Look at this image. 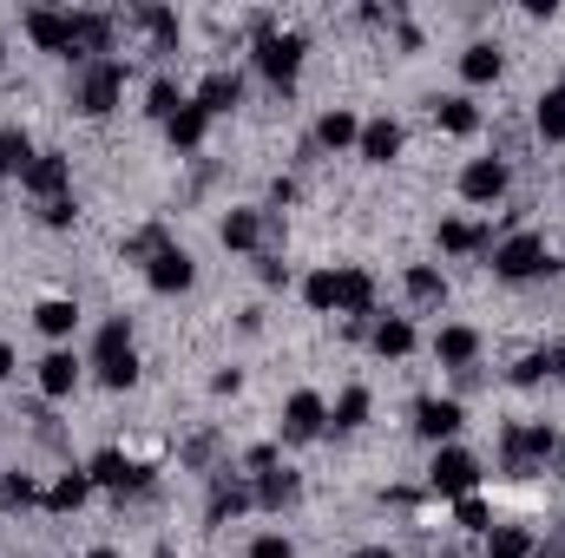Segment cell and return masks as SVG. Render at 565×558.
Returning a JSON list of instances; mask_svg holds the SVG:
<instances>
[{
	"label": "cell",
	"mask_w": 565,
	"mask_h": 558,
	"mask_svg": "<svg viewBox=\"0 0 565 558\" xmlns=\"http://www.w3.org/2000/svg\"><path fill=\"white\" fill-rule=\"evenodd\" d=\"M7 375H13V348L0 342V382H7Z\"/></svg>",
	"instance_id": "7dc6e473"
},
{
	"label": "cell",
	"mask_w": 565,
	"mask_h": 558,
	"mask_svg": "<svg viewBox=\"0 0 565 558\" xmlns=\"http://www.w3.org/2000/svg\"><path fill=\"white\" fill-rule=\"evenodd\" d=\"M250 500H257V493H250L244 480H231V473H224V480L211 486V526H231L237 513H250Z\"/></svg>",
	"instance_id": "ac0fdd59"
},
{
	"label": "cell",
	"mask_w": 565,
	"mask_h": 558,
	"mask_svg": "<svg viewBox=\"0 0 565 558\" xmlns=\"http://www.w3.org/2000/svg\"><path fill=\"white\" fill-rule=\"evenodd\" d=\"M158 250H171V244H164V230H158V224H151V230H139V237H126V264H151V257H158Z\"/></svg>",
	"instance_id": "f35d334b"
},
{
	"label": "cell",
	"mask_w": 565,
	"mask_h": 558,
	"mask_svg": "<svg viewBox=\"0 0 565 558\" xmlns=\"http://www.w3.org/2000/svg\"><path fill=\"white\" fill-rule=\"evenodd\" d=\"M408 302H415V309H440V302H447V277L427 270V264H415V270H408Z\"/></svg>",
	"instance_id": "4dcf8cb0"
},
{
	"label": "cell",
	"mask_w": 565,
	"mask_h": 558,
	"mask_svg": "<svg viewBox=\"0 0 565 558\" xmlns=\"http://www.w3.org/2000/svg\"><path fill=\"white\" fill-rule=\"evenodd\" d=\"M559 368H565V348H533V355L513 368V382H520V388H540V382H553Z\"/></svg>",
	"instance_id": "f1b7e54d"
},
{
	"label": "cell",
	"mask_w": 565,
	"mask_h": 558,
	"mask_svg": "<svg viewBox=\"0 0 565 558\" xmlns=\"http://www.w3.org/2000/svg\"><path fill=\"white\" fill-rule=\"evenodd\" d=\"M460 526H467V533H493V519H487V506H480L473 493L460 500Z\"/></svg>",
	"instance_id": "b9f144b4"
},
{
	"label": "cell",
	"mask_w": 565,
	"mask_h": 558,
	"mask_svg": "<svg viewBox=\"0 0 565 558\" xmlns=\"http://www.w3.org/2000/svg\"><path fill=\"white\" fill-rule=\"evenodd\" d=\"M440 250H447V257H480V250H493V230L447 217V224H440Z\"/></svg>",
	"instance_id": "e0dca14e"
},
{
	"label": "cell",
	"mask_w": 565,
	"mask_h": 558,
	"mask_svg": "<svg viewBox=\"0 0 565 558\" xmlns=\"http://www.w3.org/2000/svg\"><path fill=\"white\" fill-rule=\"evenodd\" d=\"M369 335H375V355H388V362H402V355L415 348V322H408V315H388V322H375Z\"/></svg>",
	"instance_id": "44dd1931"
},
{
	"label": "cell",
	"mask_w": 565,
	"mask_h": 558,
	"mask_svg": "<svg viewBox=\"0 0 565 558\" xmlns=\"http://www.w3.org/2000/svg\"><path fill=\"white\" fill-rule=\"evenodd\" d=\"M198 106H204L211 119H217V112H237V106H244V79H237V73H211V79L198 86Z\"/></svg>",
	"instance_id": "2e32d148"
},
{
	"label": "cell",
	"mask_w": 565,
	"mask_h": 558,
	"mask_svg": "<svg viewBox=\"0 0 565 558\" xmlns=\"http://www.w3.org/2000/svg\"><path fill=\"white\" fill-rule=\"evenodd\" d=\"M26 40L46 46V53H60V60H73V13H46V7H33V13H26Z\"/></svg>",
	"instance_id": "30bf717a"
},
{
	"label": "cell",
	"mask_w": 565,
	"mask_h": 558,
	"mask_svg": "<svg viewBox=\"0 0 565 558\" xmlns=\"http://www.w3.org/2000/svg\"><path fill=\"white\" fill-rule=\"evenodd\" d=\"M335 282H342L335 309H342L349 322H369V315H375V277H369V270H335Z\"/></svg>",
	"instance_id": "5bb4252c"
},
{
	"label": "cell",
	"mask_w": 565,
	"mask_h": 558,
	"mask_svg": "<svg viewBox=\"0 0 565 558\" xmlns=\"http://www.w3.org/2000/svg\"><path fill=\"white\" fill-rule=\"evenodd\" d=\"M33 322H40L46 335H73V329H79V302H66V296H46V302L33 309Z\"/></svg>",
	"instance_id": "f546056e"
},
{
	"label": "cell",
	"mask_w": 565,
	"mask_h": 558,
	"mask_svg": "<svg viewBox=\"0 0 565 558\" xmlns=\"http://www.w3.org/2000/svg\"><path fill=\"white\" fill-rule=\"evenodd\" d=\"M302 53H309L302 33H270V40H257V73H264L277 93H289L296 73H302Z\"/></svg>",
	"instance_id": "277c9868"
},
{
	"label": "cell",
	"mask_w": 565,
	"mask_h": 558,
	"mask_svg": "<svg viewBox=\"0 0 565 558\" xmlns=\"http://www.w3.org/2000/svg\"><path fill=\"white\" fill-rule=\"evenodd\" d=\"M244 466H257V473H270V466H277V447H250V453H244Z\"/></svg>",
	"instance_id": "f6af8a7d"
},
{
	"label": "cell",
	"mask_w": 565,
	"mask_h": 558,
	"mask_svg": "<svg viewBox=\"0 0 565 558\" xmlns=\"http://www.w3.org/2000/svg\"><path fill=\"white\" fill-rule=\"evenodd\" d=\"M93 368H99L106 388H132V382H139V355H132V329H126V315H113V322L99 329V342H93Z\"/></svg>",
	"instance_id": "6da1fadb"
},
{
	"label": "cell",
	"mask_w": 565,
	"mask_h": 558,
	"mask_svg": "<svg viewBox=\"0 0 565 558\" xmlns=\"http://www.w3.org/2000/svg\"><path fill=\"white\" fill-rule=\"evenodd\" d=\"M178 106H184V99H178V86H171V79H151V106H145V112L171 126V119H178Z\"/></svg>",
	"instance_id": "ab89813d"
},
{
	"label": "cell",
	"mask_w": 565,
	"mask_h": 558,
	"mask_svg": "<svg viewBox=\"0 0 565 558\" xmlns=\"http://www.w3.org/2000/svg\"><path fill=\"white\" fill-rule=\"evenodd\" d=\"M250 558H296V552H289V539H282V533H264V539L250 546Z\"/></svg>",
	"instance_id": "7bdbcfd3"
},
{
	"label": "cell",
	"mask_w": 565,
	"mask_h": 558,
	"mask_svg": "<svg viewBox=\"0 0 565 558\" xmlns=\"http://www.w3.org/2000/svg\"><path fill=\"white\" fill-rule=\"evenodd\" d=\"M355 139H362L355 112H329V119L316 126V144H322V151H342V144H355Z\"/></svg>",
	"instance_id": "836d02e7"
},
{
	"label": "cell",
	"mask_w": 565,
	"mask_h": 558,
	"mask_svg": "<svg viewBox=\"0 0 565 558\" xmlns=\"http://www.w3.org/2000/svg\"><path fill=\"white\" fill-rule=\"evenodd\" d=\"M296 500H302V480H296V473H277V466H270V473L257 480V506L282 513V506H296Z\"/></svg>",
	"instance_id": "83f0119b"
},
{
	"label": "cell",
	"mask_w": 565,
	"mask_h": 558,
	"mask_svg": "<svg viewBox=\"0 0 565 558\" xmlns=\"http://www.w3.org/2000/svg\"><path fill=\"white\" fill-rule=\"evenodd\" d=\"M362 158H369V164H388V158H395V151H402V126H395V119H375V126H362Z\"/></svg>",
	"instance_id": "603a6c76"
},
{
	"label": "cell",
	"mask_w": 565,
	"mask_h": 558,
	"mask_svg": "<svg viewBox=\"0 0 565 558\" xmlns=\"http://www.w3.org/2000/svg\"><path fill=\"white\" fill-rule=\"evenodd\" d=\"M211 447H217V440L204 433V440H191V447H184V460H191V466H204V460H211Z\"/></svg>",
	"instance_id": "bcb514c9"
},
{
	"label": "cell",
	"mask_w": 565,
	"mask_h": 558,
	"mask_svg": "<svg viewBox=\"0 0 565 558\" xmlns=\"http://www.w3.org/2000/svg\"><path fill=\"white\" fill-rule=\"evenodd\" d=\"M335 427H342V433H349V427H362V420H369V388H349V395H342V401H335Z\"/></svg>",
	"instance_id": "74e56055"
},
{
	"label": "cell",
	"mask_w": 565,
	"mask_h": 558,
	"mask_svg": "<svg viewBox=\"0 0 565 558\" xmlns=\"http://www.w3.org/2000/svg\"><path fill=\"white\" fill-rule=\"evenodd\" d=\"M20 184H26L40 204H53V197H73V191H66V184H73V164H66L60 151H40V158L26 164V178H20Z\"/></svg>",
	"instance_id": "52a82bcc"
},
{
	"label": "cell",
	"mask_w": 565,
	"mask_h": 558,
	"mask_svg": "<svg viewBox=\"0 0 565 558\" xmlns=\"http://www.w3.org/2000/svg\"><path fill=\"white\" fill-rule=\"evenodd\" d=\"M533 126H540V139L565 144V86H553V93L540 99V112H533Z\"/></svg>",
	"instance_id": "d6a6232c"
},
{
	"label": "cell",
	"mask_w": 565,
	"mask_h": 558,
	"mask_svg": "<svg viewBox=\"0 0 565 558\" xmlns=\"http://www.w3.org/2000/svg\"><path fill=\"white\" fill-rule=\"evenodd\" d=\"M434 355H440L447 368H460V375H467V368H473V355H480V335H473V329H440V335H434Z\"/></svg>",
	"instance_id": "d6986e66"
},
{
	"label": "cell",
	"mask_w": 565,
	"mask_h": 558,
	"mask_svg": "<svg viewBox=\"0 0 565 558\" xmlns=\"http://www.w3.org/2000/svg\"><path fill=\"white\" fill-rule=\"evenodd\" d=\"M257 277L277 289V282H289V264H277V257H257Z\"/></svg>",
	"instance_id": "ee69618b"
},
{
	"label": "cell",
	"mask_w": 565,
	"mask_h": 558,
	"mask_svg": "<svg viewBox=\"0 0 565 558\" xmlns=\"http://www.w3.org/2000/svg\"><path fill=\"white\" fill-rule=\"evenodd\" d=\"M86 480H93V486H113V493H145V486H151V473L132 466L126 453H99V460L86 466Z\"/></svg>",
	"instance_id": "9c48e42d"
},
{
	"label": "cell",
	"mask_w": 565,
	"mask_h": 558,
	"mask_svg": "<svg viewBox=\"0 0 565 558\" xmlns=\"http://www.w3.org/2000/svg\"><path fill=\"white\" fill-rule=\"evenodd\" d=\"M500 66H507V60H500V46H493V40H473V46L460 53V73H467L473 86H487V79H500Z\"/></svg>",
	"instance_id": "484cf974"
},
{
	"label": "cell",
	"mask_w": 565,
	"mask_h": 558,
	"mask_svg": "<svg viewBox=\"0 0 565 558\" xmlns=\"http://www.w3.org/2000/svg\"><path fill=\"white\" fill-rule=\"evenodd\" d=\"M553 427H533V420H513L507 433H500V466L513 473V480H526V473H540L546 460H553Z\"/></svg>",
	"instance_id": "7a4b0ae2"
},
{
	"label": "cell",
	"mask_w": 565,
	"mask_h": 558,
	"mask_svg": "<svg viewBox=\"0 0 565 558\" xmlns=\"http://www.w3.org/2000/svg\"><path fill=\"white\" fill-rule=\"evenodd\" d=\"M93 558H113V552H93Z\"/></svg>",
	"instance_id": "681fc988"
},
{
	"label": "cell",
	"mask_w": 565,
	"mask_h": 558,
	"mask_svg": "<svg viewBox=\"0 0 565 558\" xmlns=\"http://www.w3.org/2000/svg\"><path fill=\"white\" fill-rule=\"evenodd\" d=\"M434 119H440V132H454V139L480 132V112H473V99H440V106H434Z\"/></svg>",
	"instance_id": "1f68e13d"
},
{
	"label": "cell",
	"mask_w": 565,
	"mask_h": 558,
	"mask_svg": "<svg viewBox=\"0 0 565 558\" xmlns=\"http://www.w3.org/2000/svg\"><path fill=\"white\" fill-rule=\"evenodd\" d=\"M322 427H329L322 395H289V408H282V440H316Z\"/></svg>",
	"instance_id": "8fae6325"
},
{
	"label": "cell",
	"mask_w": 565,
	"mask_h": 558,
	"mask_svg": "<svg viewBox=\"0 0 565 558\" xmlns=\"http://www.w3.org/2000/svg\"><path fill=\"white\" fill-rule=\"evenodd\" d=\"M204 126H211V112H204L198 99H184L178 119L164 126V139H171V151H198V144H204Z\"/></svg>",
	"instance_id": "9a60e30c"
},
{
	"label": "cell",
	"mask_w": 565,
	"mask_h": 558,
	"mask_svg": "<svg viewBox=\"0 0 565 558\" xmlns=\"http://www.w3.org/2000/svg\"><path fill=\"white\" fill-rule=\"evenodd\" d=\"M487 558H540V539L526 526H493L487 533Z\"/></svg>",
	"instance_id": "cb8c5ba5"
},
{
	"label": "cell",
	"mask_w": 565,
	"mask_h": 558,
	"mask_svg": "<svg viewBox=\"0 0 565 558\" xmlns=\"http://www.w3.org/2000/svg\"><path fill=\"white\" fill-rule=\"evenodd\" d=\"M139 20H145V33L158 40V53H171V46H178V13H164V7H145Z\"/></svg>",
	"instance_id": "e575fe53"
},
{
	"label": "cell",
	"mask_w": 565,
	"mask_h": 558,
	"mask_svg": "<svg viewBox=\"0 0 565 558\" xmlns=\"http://www.w3.org/2000/svg\"><path fill=\"white\" fill-rule=\"evenodd\" d=\"M145 282H151L158 296H178V289H191V282H198V270H191V257H184V250H158V257L145 264Z\"/></svg>",
	"instance_id": "4fadbf2b"
},
{
	"label": "cell",
	"mask_w": 565,
	"mask_h": 558,
	"mask_svg": "<svg viewBox=\"0 0 565 558\" xmlns=\"http://www.w3.org/2000/svg\"><path fill=\"white\" fill-rule=\"evenodd\" d=\"M460 197H467V204H500V197H507V164H500V158H473V164L460 171Z\"/></svg>",
	"instance_id": "ba28073f"
},
{
	"label": "cell",
	"mask_w": 565,
	"mask_h": 558,
	"mask_svg": "<svg viewBox=\"0 0 565 558\" xmlns=\"http://www.w3.org/2000/svg\"><path fill=\"white\" fill-rule=\"evenodd\" d=\"M73 388H79V362H73L66 348H53V355L40 362V395L60 401V395H73Z\"/></svg>",
	"instance_id": "ffe728a7"
},
{
	"label": "cell",
	"mask_w": 565,
	"mask_h": 558,
	"mask_svg": "<svg viewBox=\"0 0 565 558\" xmlns=\"http://www.w3.org/2000/svg\"><path fill=\"white\" fill-rule=\"evenodd\" d=\"M460 401H434V395H427V401H415V433H422V440H434V447H440V440H454V433H460Z\"/></svg>",
	"instance_id": "7c38bea8"
},
{
	"label": "cell",
	"mask_w": 565,
	"mask_h": 558,
	"mask_svg": "<svg viewBox=\"0 0 565 558\" xmlns=\"http://www.w3.org/2000/svg\"><path fill=\"white\" fill-rule=\"evenodd\" d=\"M264 244V211H231L224 217V250H257Z\"/></svg>",
	"instance_id": "4316f807"
},
{
	"label": "cell",
	"mask_w": 565,
	"mask_h": 558,
	"mask_svg": "<svg viewBox=\"0 0 565 558\" xmlns=\"http://www.w3.org/2000/svg\"><path fill=\"white\" fill-rule=\"evenodd\" d=\"M79 211H73V197H53V204H40V224H53V230H66Z\"/></svg>",
	"instance_id": "60d3db41"
},
{
	"label": "cell",
	"mask_w": 565,
	"mask_h": 558,
	"mask_svg": "<svg viewBox=\"0 0 565 558\" xmlns=\"http://www.w3.org/2000/svg\"><path fill=\"white\" fill-rule=\"evenodd\" d=\"M335 296H342L335 270H316V277L302 282V302H309V309H335Z\"/></svg>",
	"instance_id": "d590c367"
},
{
	"label": "cell",
	"mask_w": 565,
	"mask_h": 558,
	"mask_svg": "<svg viewBox=\"0 0 565 558\" xmlns=\"http://www.w3.org/2000/svg\"><path fill=\"white\" fill-rule=\"evenodd\" d=\"M40 500H46V493H40L26 473H7V480H0V506H40Z\"/></svg>",
	"instance_id": "8d00e7d4"
},
{
	"label": "cell",
	"mask_w": 565,
	"mask_h": 558,
	"mask_svg": "<svg viewBox=\"0 0 565 558\" xmlns=\"http://www.w3.org/2000/svg\"><path fill=\"white\" fill-rule=\"evenodd\" d=\"M40 151H33V139L20 132V126H7L0 132V178H26V164H33Z\"/></svg>",
	"instance_id": "d4e9b609"
},
{
	"label": "cell",
	"mask_w": 565,
	"mask_h": 558,
	"mask_svg": "<svg viewBox=\"0 0 565 558\" xmlns=\"http://www.w3.org/2000/svg\"><path fill=\"white\" fill-rule=\"evenodd\" d=\"M86 493H93V480H86V473H60V480L46 486V500H40V506H46V513H79V506H86Z\"/></svg>",
	"instance_id": "7402d4cb"
},
{
	"label": "cell",
	"mask_w": 565,
	"mask_h": 558,
	"mask_svg": "<svg viewBox=\"0 0 565 558\" xmlns=\"http://www.w3.org/2000/svg\"><path fill=\"white\" fill-rule=\"evenodd\" d=\"M119 99H126V60H93V66L79 73V86H73V106H79L86 119H106Z\"/></svg>",
	"instance_id": "3957f363"
},
{
	"label": "cell",
	"mask_w": 565,
	"mask_h": 558,
	"mask_svg": "<svg viewBox=\"0 0 565 558\" xmlns=\"http://www.w3.org/2000/svg\"><path fill=\"white\" fill-rule=\"evenodd\" d=\"M362 558H395V552H388V546H369V552H362Z\"/></svg>",
	"instance_id": "c3c4849f"
},
{
	"label": "cell",
	"mask_w": 565,
	"mask_h": 558,
	"mask_svg": "<svg viewBox=\"0 0 565 558\" xmlns=\"http://www.w3.org/2000/svg\"><path fill=\"white\" fill-rule=\"evenodd\" d=\"M493 270H500L507 282H533L540 270H553V257H546V237H533V230L507 237V244L493 250Z\"/></svg>",
	"instance_id": "5b68a950"
},
{
	"label": "cell",
	"mask_w": 565,
	"mask_h": 558,
	"mask_svg": "<svg viewBox=\"0 0 565 558\" xmlns=\"http://www.w3.org/2000/svg\"><path fill=\"white\" fill-rule=\"evenodd\" d=\"M427 486H434V493H447V500H467V493L480 486V460H473L467 447H440V453H434V466H427Z\"/></svg>",
	"instance_id": "8992f818"
}]
</instances>
